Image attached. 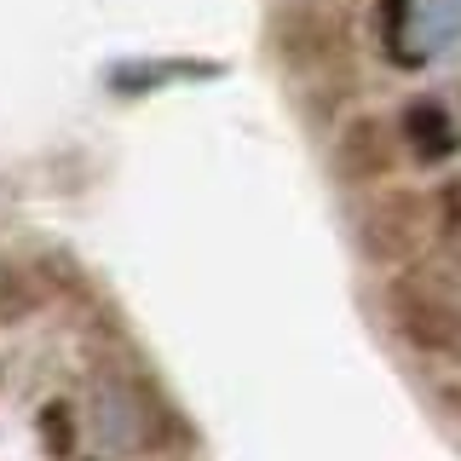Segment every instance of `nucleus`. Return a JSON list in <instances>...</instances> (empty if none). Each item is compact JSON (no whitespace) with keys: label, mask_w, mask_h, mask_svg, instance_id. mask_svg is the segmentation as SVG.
I'll return each instance as SVG.
<instances>
[{"label":"nucleus","mask_w":461,"mask_h":461,"mask_svg":"<svg viewBox=\"0 0 461 461\" xmlns=\"http://www.w3.org/2000/svg\"><path fill=\"white\" fill-rule=\"evenodd\" d=\"M393 122H398L403 156L421 162V167H438V162H450V156L461 150L456 115H450V104H438V98H410L403 115H393Z\"/></svg>","instance_id":"obj_5"},{"label":"nucleus","mask_w":461,"mask_h":461,"mask_svg":"<svg viewBox=\"0 0 461 461\" xmlns=\"http://www.w3.org/2000/svg\"><path fill=\"white\" fill-rule=\"evenodd\" d=\"M346 230H352V249L364 266H381V271L427 266V254L438 242L461 237V179L438 185V191H410V185L364 191L352 196Z\"/></svg>","instance_id":"obj_1"},{"label":"nucleus","mask_w":461,"mask_h":461,"mask_svg":"<svg viewBox=\"0 0 461 461\" xmlns=\"http://www.w3.org/2000/svg\"><path fill=\"white\" fill-rule=\"evenodd\" d=\"M410 18H415V0H375V52L393 69L421 64V58L410 52Z\"/></svg>","instance_id":"obj_6"},{"label":"nucleus","mask_w":461,"mask_h":461,"mask_svg":"<svg viewBox=\"0 0 461 461\" xmlns=\"http://www.w3.org/2000/svg\"><path fill=\"white\" fill-rule=\"evenodd\" d=\"M271 64L283 69L288 81L306 76H329V69H352L357 64V41H352V18L335 6V0H288V6L271 12Z\"/></svg>","instance_id":"obj_3"},{"label":"nucleus","mask_w":461,"mask_h":461,"mask_svg":"<svg viewBox=\"0 0 461 461\" xmlns=\"http://www.w3.org/2000/svg\"><path fill=\"white\" fill-rule=\"evenodd\" d=\"M41 438H47L52 456H69V450H76V427H69V410H64V403L41 410Z\"/></svg>","instance_id":"obj_7"},{"label":"nucleus","mask_w":461,"mask_h":461,"mask_svg":"<svg viewBox=\"0 0 461 461\" xmlns=\"http://www.w3.org/2000/svg\"><path fill=\"white\" fill-rule=\"evenodd\" d=\"M403 139H398V122L386 110H346L335 122V133H329V179H335V191L346 196H364V191H381V185H393L403 173Z\"/></svg>","instance_id":"obj_4"},{"label":"nucleus","mask_w":461,"mask_h":461,"mask_svg":"<svg viewBox=\"0 0 461 461\" xmlns=\"http://www.w3.org/2000/svg\"><path fill=\"white\" fill-rule=\"evenodd\" d=\"M381 323L410 357L461 369V283L438 266L393 271V283L381 288Z\"/></svg>","instance_id":"obj_2"}]
</instances>
